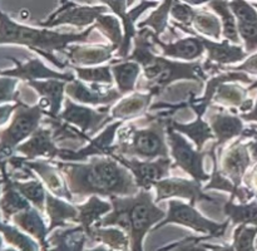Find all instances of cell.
Here are the masks:
<instances>
[{
	"mask_svg": "<svg viewBox=\"0 0 257 251\" xmlns=\"http://www.w3.org/2000/svg\"><path fill=\"white\" fill-rule=\"evenodd\" d=\"M40 213L42 212L35 207H29L14 215L13 220L22 230H24L25 232H28L39 241L42 251H49V242H48L47 238L49 235V231H48V227L45 226V222Z\"/></svg>",
	"mask_w": 257,
	"mask_h": 251,
	"instance_id": "31",
	"label": "cell"
},
{
	"mask_svg": "<svg viewBox=\"0 0 257 251\" xmlns=\"http://www.w3.org/2000/svg\"><path fill=\"white\" fill-rule=\"evenodd\" d=\"M205 245L210 248V251H236L233 245H223V246H218V245H211V243H206Z\"/></svg>",
	"mask_w": 257,
	"mask_h": 251,
	"instance_id": "53",
	"label": "cell"
},
{
	"mask_svg": "<svg viewBox=\"0 0 257 251\" xmlns=\"http://www.w3.org/2000/svg\"><path fill=\"white\" fill-rule=\"evenodd\" d=\"M211 9L215 10L218 15H220L221 24H222V38L228 40L232 44L240 45L241 38L238 35L237 30V22L233 15L232 10H231L230 4L226 0H212L208 3Z\"/></svg>",
	"mask_w": 257,
	"mask_h": 251,
	"instance_id": "37",
	"label": "cell"
},
{
	"mask_svg": "<svg viewBox=\"0 0 257 251\" xmlns=\"http://www.w3.org/2000/svg\"><path fill=\"white\" fill-rule=\"evenodd\" d=\"M4 251H15L14 248H8V250H4Z\"/></svg>",
	"mask_w": 257,
	"mask_h": 251,
	"instance_id": "56",
	"label": "cell"
},
{
	"mask_svg": "<svg viewBox=\"0 0 257 251\" xmlns=\"http://www.w3.org/2000/svg\"><path fill=\"white\" fill-rule=\"evenodd\" d=\"M68 68L74 72L75 77L82 82H87L89 84L99 85H112L114 82L112 70L109 65H94V67H77V65H69Z\"/></svg>",
	"mask_w": 257,
	"mask_h": 251,
	"instance_id": "39",
	"label": "cell"
},
{
	"mask_svg": "<svg viewBox=\"0 0 257 251\" xmlns=\"http://www.w3.org/2000/svg\"><path fill=\"white\" fill-rule=\"evenodd\" d=\"M223 212L232 225L257 226V200L245 203H235V198L225 201Z\"/></svg>",
	"mask_w": 257,
	"mask_h": 251,
	"instance_id": "36",
	"label": "cell"
},
{
	"mask_svg": "<svg viewBox=\"0 0 257 251\" xmlns=\"http://www.w3.org/2000/svg\"><path fill=\"white\" fill-rule=\"evenodd\" d=\"M243 183H245V187H247L248 190L256 193L257 197V163L253 165L250 172L246 173L245 178H243Z\"/></svg>",
	"mask_w": 257,
	"mask_h": 251,
	"instance_id": "49",
	"label": "cell"
},
{
	"mask_svg": "<svg viewBox=\"0 0 257 251\" xmlns=\"http://www.w3.org/2000/svg\"><path fill=\"white\" fill-rule=\"evenodd\" d=\"M17 103L12 123L9 127L0 131V157L12 156L18 146L40 127L43 115H45V109L39 102L34 105H29L19 99Z\"/></svg>",
	"mask_w": 257,
	"mask_h": 251,
	"instance_id": "6",
	"label": "cell"
},
{
	"mask_svg": "<svg viewBox=\"0 0 257 251\" xmlns=\"http://www.w3.org/2000/svg\"><path fill=\"white\" fill-rule=\"evenodd\" d=\"M257 226L238 225L233 231L232 245L236 251H256Z\"/></svg>",
	"mask_w": 257,
	"mask_h": 251,
	"instance_id": "43",
	"label": "cell"
},
{
	"mask_svg": "<svg viewBox=\"0 0 257 251\" xmlns=\"http://www.w3.org/2000/svg\"><path fill=\"white\" fill-rule=\"evenodd\" d=\"M156 187V203L171 198H183L190 201L191 205L196 206L198 202H210L220 205L222 198H216L210 193L203 191L202 183L196 180H188L183 177H166L158 181Z\"/></svg>",
	"mask_w": 257,
	"mask_h": 251,
	"instance_id": "10",
	"label": "cell"
},
{
	"mask_svg": "<svg viewBox=\"0 0 257 251\" xmlns=\"http://www.w3.org/2000/svg\"><path fill=\"white\" fill-rule=\"evenodd\" d=\"M182 2L187 3L188 5H202L205 3H211L212 0H182Z\"/></svg>",
	"mask_w": 257,
	"mask_h": 251,
	"instance_id": "54",
	"label": "cell"
},
{
	"mask_svg": "<svg viewBox=\"0 0 257 251\" xmlns=\"http://www.w3.org/2000/svg\"><path fill=\"white\" fill-rule=\"evenodd\" d=\"M218 161H220V167L218 168L222 172V175H225L235 185L236 188H238V190L242 188L243 178H245L248 168L253 165L245 138L238 137V140H236L228 147H226L223 153H221L220 157H218Z\"/></svg>",
	"mask_w": 257,
	"mask_h": 251,
	"instance_id": "13",
	"label": "cell"
},
{
	"mask_svg": "<svg viewBox=\"0 0 257 251\" xmlns=\"http://www.w3.org/2000/svg\"><path fill=\"white\" fill-rule=\"evenodd\" d=\"M248 93L250 89L237 84V82L222 83L216 89L212 102L222 105L223 108H228L231 112H235V108L240 109L241 105L247 99Z\"/></svg>",
	"mask_w": 257,
	"mask_h": 251,
	"instance_id": "35",
	"label": "cell"
},
{
	"mask_svg": "<svg viewBox=\"0 0 257 251\" xmlns=\"http://www.w3.org/2000/svg\"><path fill=\"white\" fill-rule=\"evenodd\" d=\"M88 238L92 241H98L103 245L108 246L114 251H130L131 241L127 232L119 227H103V226H93Z\"/></svg>",
	"mask_w": 257,
	"mask_h": 251,
	"instance_id": "34",
	"label": "cell"
},
{
	"mask_svg": "<svg viewBox=\"0 0 257 251\" xmlns=\"http://www.w3.org/2000/svg\"><path fill=\"white\" fill-rule=\"evenodd\" d=\"M0 231H3L8 242L17 246L20 251H38V243L33 241L29 236L24 235L13 226L0 223Z\"/></svg>",
	"mask_w": 257,
	"mask_h": 251,
	"instance_id": "45",
	"label": "cell"
},
{
	"mask_svg": "<svg viewBox=\"0 0 257 251\" xmlns=\"http://www.w3.org/2000/svg\"><path fill=\"white\" fill-rule=\"evenodd\" d=\"M166 124L192 141L198 151H203L208 141L215 140V135H213L210 123L203 119V117H196V119L190 123L177 122L173 119V117H167Z\"/></svg>",
	"mask_w": 257,
	"mask_h": 251,
	"instance_id": "28",
	"label": "cell"
},
{
	"mask_svg": "<svg viewBox=\"0 0 257 251\" xmlns=\"http://www.w3.org/2000/svg\"><path fill=\"white\" fill-rule=\"evenodd\" d=\"M107 12L104 5L99 7H84L74 3L64 2L63 7L54 14L50 15L45 22L39 23L43 28H54L58 25H74L77 28H85L92 25L102 14Z\"/></svg>",
	"mask_w": 257,
	"mask_h": 251,
	"instance_id": "14",
	"label": "cell"
},
{
	"mask_svg": "<svg viewBox=\"0 0 257 251\" xmlns=\"http://www.w3.org/2000/svg\"><path fill=\"white\" fill-rule=\"evenodd\" d=\"M200 38L205 45L206 52H207V59L205 60V63H202L206 73L216 69L225 70V68H227L228 65L242 63L248 57L245 48H242L241 45L232 44L226 39L218 43L202 37V35H200Z\"/></svg>",
	"mask_w": 257,
	"mask_h": 251,
	"instance_id": "16",
	"label": "cell"
},
{
	"mask_svg": "<svg viewBox=\"0 0 257 251\" xmlns=\"http://www.w3.org/2000/svg\"><path fill=\"white\" fill-rule=\"evenodd\" d=\"M248 151H250L251 158H252L253 163H257V135L253 136L250 141L247 142Z\"/></svg>",
	"mask_w": 257,
	"mask_h": 251,
	"instance_id": "52",
	"label": "cell"
},
{
	"mask_svg": "<svg viewBox=\"0 0 257 251\" xmlns=\"http://www.w3.org/2000/svg\"><path fill=\"white\" fill-rule=\"evenodd\" d=\"M123 124V120H113L103 128L102 132L94 136L87 145L78 150L60 148L58 160L67 162H87L89 158L95 156H110L118 131Z\"/></svg>",
	"mask_w": 257,
	"mask_h": 251,
	"instance_id": "11",
	"label": "cell"
},
{
	"mask_svg": "<svg viewBox=\"0 0 257 251\" xmlns=\"http://www.w3.org/2000/svg\"><path fill=\"white\" fill-rule=\"evenodd\" d=\"M15 64V68L8 70H0V75L4 77H13L17 79H23L25 82L30 80H43V79H60L65 82H72L75 79L74 72H58V70L48 68L39 58H33L28 62L23 63L13 57H8Z\"/></svg>",
	"mask_w": 257,
	"mask_h": 251,
	"instance_id": "18",
	"label": "cell"
},
{
	"mask_svg": "<svg viewBox=\"0 0 257 251\" xmlns=\"http://www.w3.org/2000/svg\"><path fill=\"white\" fill-rule=\"evenodd\" d=\"M40 95L39 104L45 109L47 117H58L64 104L67 83L60 79H43L27 82Z\"/></svg>",
	"mask_w": 257,
	"mask_h": 251,
	"instance_id": "25",
	"label": "cell"
},
{
	"mask_svg": "<svg viewBox=\"0 0 257 251\" xmlns=\"http://www.w3.org/2000/svg\"><path fill=\"white\" fill-rule=\"evenodd\" d=\"M58 118L77 127L80 132L89 136L90 138L97 136L99 130L114 120L110 117L109 105L95 109V108L87 107L85 104H79L69 97H65L64 105L58 114Z\"/></svg>",
	"mask_w": 257,
	"mask_h": 251,
	"instance_id": "9",
	"label": "cell"
},
{
	"mask_svg": "<svg viewBox=\"0 0 257 251\" xmlns=\"http://www.w3.org/2000/svg\"><path fill=\"white\" fill-rule=\"evenodd\" d=\"M88 236L80 225L58 228L48 238L49 251H84Z\"/></svg>",
	"mask_w": 257,
	"mask_h": 251,
	"instance_id": "30",
	"label": "cell"
},
{
	"mask_svg": "<svg viewBox=\"0 0 257 251\" xmlns=\"http://www.w3.org/2000/svg\"><path fill=\"white\" fill-rule=\"evenodd\" d=\"M95 25L80 33H59L49 28H33L13 22L0 10V44L24 45L49 60L55 67L64 69L68 63L55 57V52H64L70 44L90 42Z\"/></svg>",
	"mask_w": 257,
	"mask_h": 251,
	"instance_id": "4",
	"label": "cell"
},
{
	"mask_svg": "<svg viewBox=\"0 0 257 251\" xmlns=\"http://www.w3.org/2000/svg\"><path fill=\"white\" fill-rule=\"evenodd\" d=\"M173 2L175 0H166L165 3H162V5H160L156 12H153L147 19L138 24V28L140 29L141 28H151L158 37L163 34L166 28L168 27V14H170Z\"/></svg>",
	"mask_w": 257,
	"mask_h": 251,
	"instance_id": "42",
	"label": "cell"
},
{
	"mask_svg": "<svg viewBox=\"0 0 257 251\" xmlns=\"http://www.w3.org/2000/svg\"><path fill=\"white\" fill-rule=\"evenodd\" d=\"M7 163L0 162V168L3 171V182H4V195L0 200V208H2L4 217L9 220L12 216L32 207L29 201L15 188L13 180L5 168Z\"/></svg>",
	"mask_w": 257,
	"mask_h": 251,
	"instance_id": "32",
	"label": "cell"
},
{
	"mask_svg": "<svg viewBox=\"0 0 257 251\" xmlns=\"http://www.w3.org/2000/svg\"><path fill=\"white\" fill-rule=\"evenodd\" d=\"M175 25L178 27V29L188 33L191 37L182 38L173 43H163L162 40H160L158 35L153 33V42H155L157 49L161 50V55L171 58V59H181L187 60V62H195V60L200 59L206 52L200 35L195 30L180 24V23L176 22Z\"/></svg>",
	"mask_w": 257,
	"mask_h": 251,
	"instance_id": "15",
	"label": "cell"
},
{
	"mask_svg": "<svg viewBox=\"0 0 257 251\" xmlns=\"http://www.w3.org/2000/svg\"><path fill=\"white\" fill-rule=\"evenodd\" d=\"M117 48L110 43L90 45H69L62 54L68 59L69 65L77 67H94L110 62L113 54L117 52Z\"/></svg>",
	"mask_w": 257,
	"mask_h": 251,
	"instance_id": "21",
	"label": "cell"
},
{
	"mask_svg": "<svg viewBox=\"0 0 257 251\" xmlns=\"http://www.w3.org/2000/svg\"><path fill=\"white\" fill-rule=\"evenodd\" d=\"M15 188L34 206L40 212L45 211V202H47L48 190L44 187V183L33 176L32 180L17 181L13 180Z\"/></svg>",
	"mask_w": 257,
	"mask_h": 251,
	"instance_id": "38",
	"label": "cell"
},
{
	"mask_svg": "<svg viewBox=\"0 0 257 251\" xmlns=\"http://www.w3.org/2000/svg\"><path fill=\"white\" fill-rule=\"evenodd\" d=\"M167 126V124H166ZM167 142L170 156L173 158V168L178 167L198 182H207L210 173L205 170V158L210 153L208 150L198 151L186 136L167 126Z\"/></svg>",
	"mask_w": 257,
	"mask_h": 251,
	"instance_id": "8",
	"label": "cell"
},
{
	"mask_svg": "<svg viewBox=\"0 0 257 251\" xmlns=\"http://www.w3.org/2000/svg\"><path fill=\"white\" fill-rule=\"evenodd\" d=\"M211 238L210 236H202V237H196V236H187L180 241H176L173 243L162 246L157 248V251H210V248L205 245L203 241Z\"/></svg>",
	"mask_w": 257,
	"mask_h": 251,
	"instance_id": "44",
	"label": "cell"
},
{
	"mask_svg": "<svg viewBox=\"0 0 257 251\" xmlns=\"http://www.w3.org/2000/svg\"><path fill=\"white\" fill-rule=\"evenodd\" d=\"M228 82H241L245 83V84H252L255 80L248 77L247 73L237 72V70H226L225 73H221V74L210 78L206 83L202 97H191L187 100V105L196 113V117H203L206 114L218 85Z\"/></svg>",
	"mask_w": 257,
	"mask_h": 251,
	"instance_id": "24",
	"label": "cell"
},
{
	"mask_svg": "<svg viewBox=\"0 0 257 251\" xmlns=\"http://www.w3.org/2000/svg\"><path fill=\"white\" fill-rule=\"evenodd\" d=\"M230 8L237 22V30L247 54L257 52V9L246 0H231Z\"/></svg>",
	"mask_w": 257,
	"mask_h": 251,
	"instance_id": "20",
	"label": "cell"
},
{
	"mask_svg": "<svg viewBox=\"0 0 257 251\" xmlns=\"http://www.w3.org/2000/svg\"><path fill=\"white\" fill-rule=\"evenodd\" d=\"M17 105L18 103H14V104L0 105V126L5 124V123L10 119L12 114H14L15 109H17Z\"/></svg>",
	"mask_w": 257,
	"mask_h": 251,
	"instance_id": "50",
	"label": "cell"
},
{
	"mask_svg": "<svg viewBox=\"0 0 257 251\" xmlns=\"http://www.w3.org/2000/svg\"><path fill=\"white\" fill-rule=\"evenodd\" d=\"M65 94L79 104L93 105V107L112 105L123 97L117 88L103 89V88H99V84H90V87H88L78 78L67 83Z\"/></svg>",
	"mask_w": 257,
	"mask_h": 251,
	"instance_id": "19",
	"label": "cell"
},
{
	"mask_svg": "<svg viewBox=\"0 0 257 251\" xmlns=\"http://www.w3.org/2000/svg\"><path fill=\"white\" fill-rule=\"evenodd\" d=\"M226 70H237V72L247 73V74L251 75H257V52L246 58L237 67L227 68Z\"/></svg>",
	"mask_w": 257,
	"mask_h": 251,
	"instance_id": "48",
	"label": "cell"
},
{
	"mask_svg": "<svg viewBox=\"0 0 257 251\" xmlns=\"http://www.w3.org/2000/svg\"><path fill=\"white\" fill-rule=\"evenodd\" d=\"M45 211L49 217V233L54 228L68 227L69 223H75L78 217L77 205H73L69 201L54 196L48 191L47 202H45Z\"/></svg>",
	"mask_w": 257,
	"mask_h": 251,
	"instance_id": "27",
	"label": "cell"
},
{
	"mask_svg": "<svg viewBox=\"0 0 257 251\" xmlns=\"http://www.w3.org/2000/svg\"><path fill=\"white\" fill-rule=\"evenodd\" d=\"M240 117L242 118L243 122H247V123L256 122L257 123V98H256V102H255V104H253L252 109L247 113H240Z\"/></svg>",
	"mask_w": 257,
	"mask_h": 251,
	"instance_id": "51",
	"label": "cell"
},
{
	"mask_svg": "<svg viewBox=\"0 0 257 251\" xmlns=\"http://www.w3.org/2000/svg\"><path fill=\"white\" fill-rule=\"evenodd\" d=\"M192 27L195 28V32L202 37L218 40L222 35L221 20L216 15L205 12V10H197L195 18H193Z\"/></svg>",
	"mask_w": 257,
	"mask_h": 251,
	"instance_id": "40",
	"label": "cell"
},
{
	"mask_svg": "<svg viewBox=\"0 0 257 251\" xmlns=\"http://www.w3.org/2000/svg\"><path fill=\"white\" fill-rule=\"evenodd\" d=\"M95 29L99 30L112 45L119 49L123 43V32L119 19L114 15L102 14L95 20ZM118 52V50H117Z\"/></svg>",
	"mask_w": 257,
	"mask_h": 251,
	"instance_id": "41",
	"label": "cell"
},
{
	"mask_svg": "<svg viewBox=\"0 0 257 251\" xmlns=\"http://www.w3.org/2000/svg\"><path fill=\"white\" fill-rule=\"evenodd\" d=\"M167 117L170 115L163 110L156 115H147L145 127H137L135 123L124 128L120 127L117 141L112 147V155L147 161L170 157L166 126Z\"/></svg>",
	"mask_w": 257,
	"mask_h": 251,
	"instance_id": "5",
	"label": "cell"
},
{
	"mask_svg": "<svg viewBox=\"0 0 257 251\" xmlns=\"http://www.w3.org/2000/svg\"><path fill=\"white\" fill-rule=\"evenodd\" d=\"M49 161L60 171L74 201L93 195L110 198L140 192L131 171L113 156H95L87 162Z\"/></svg>",
	"mask_w": 257,
	"mask_h": 251,
	"instance_id": "1",
	"label": "cell"
},
{
	"mask_svg": "<svg viewBox=\"0 0 257 251\" xmlns=\"http://www.w3.org/2000/svg\"><path fill=\"white\" fill-rule=\"evenodd\" d=\"M153 30L141 28L133 39V50L124 60H133L141 65L146 84L145 92L158 95L170 84L177 80H196L200 84L207 80V73L200 60L177 62L171 58L156 54Z\"/></svg>",
	"mask_w": 257,
	"mask_h": 251,
	"instance_id": "2",
	"label": "cell"
},
{
	"mask_svg": "<svg viewBox=\"0 0 257 251\" xmlns=\"http://www.w3.org/2000/svg\"><path fill=\"white\" fill-rule=\"evenodd\" d=\"M153 97L155 95L148 92H133L131 94L123 95L110 108V117L114 120L123 122L141 117L151 108L150 105Z\"/></svg>",
	"mask_w": 257,
	"mask_h": 251,
	"instance_id": "26",
	"label": "cell"
},
{
	"mask_svg": "<svg viewBox=\"0 0 257 251\" xmlns=\"http://www.w3.org/2000/svg\"><path fill=\"white\" fill-rule=\"evenodd\" d=\"M112 156L131 171L140 190L151 191V187H155L158 181L170 177V172L173 168V162L171 157H161L157 160L147 161L128 158L119 155Z\"/></svg>",
	"mask_w": 257,
	"mask_h": 251,
	"instance_id": "12",
	"label": "cell"
},
{
	"mask_svg": "<svg viewBox=\"0 0 257 251\" xmlns=\"http://www.w3.org/2000/svg\"><path fill=\"white\" fill-rule=\"evenodd\" d=\"M113 208L94 226H117L125 231L131 241V251H143L146 235L167 215L157 206L152 192L140 190L133 196H114L109 198Z\"/></svg>",
	"mask_w": 257,
	"mask_h": 251,
	"instance_id": "3",
	"label": "cell"
},
{
	"mask_svg": "<svg viewBox=\"0 0 257 251\" xmlns=\"http://www.w3.org/2000/svg\"><path fill=\"white\" fill-rule=\"evenodd\" d=\"M170 13L176 22L182 25H186V27H191L197 10L193 9L188 4H182V3L175 0Z\"/></svg>",
	"mask_w": 257,
	"mask_h": 251,
	"instance_id": "47",
	"label": "cell"
},
{
	"mask_svg": "<svg viewBox=\"0 0 257 251\" xmlns=\"http://www.w3.org/2000/svg\"><path fill=\"white\" fill-rule=\"evenodd\" d=\"M78 208V217L75 220L77 225H80L83 227V230L85 231L87 236L89 235L90 230H92L93 226L100 221V218L103 216L107 215L108 212H110L113 208L110 201L103 200L100 198V196L93 195L89 196L87 201L84 203H80L77 205Z\"/></svg>",
	"mask_w": 257,
	"mask_h": 251,
	"instance_id": "29",
	"label": "cell"
},
{
	"mask_svg": "<svg viewBox=\"0 0 257 251\" xmlns=\"http://www.w3.org/2000/svg\"><path fill=\"white\" fill-rule=\"evenodd\" d=\"M84 251H114V250H112V248H109L108 246H105V245H99V246H97V247L88 248V250H84Z\"/></svg>",
	"mask_w": 257,
	"mask_h": 251,
	"instance_id": "55",
	"label": "cell"
},
{
	"mask_svg": "<svg viewBox=\"0 0 257 251\" xmlns=\"http://www.w3.org/2000/svg\"><path fill=\"white\" fill-rule=\"evenodd\" d=\"M109 63L117 89L119 90L120 94L127 95L136 92L140 74L142 72L141 65L133 60H120V62L110 60Z\"/></svg>",
	"mask_w": 257,
	"mask_h": 251,
	"instance_id": "33",
	"label": "cell"
},
{
	"mask_svg": "<svg viewBox=\"0 0 257 251\" xmlns=\"http://www.w3.org/2000/svg\"><path fill=\"white\" fill-rule=\"evenodd\" d=\"M18 79L13 77H0V104L17 103L20 99V90L17 89Z\"/></svg>",
	"mask_w": 257,
	"mask_h": 251,
	"instance_id": "46",
	"label": "cell"
},
{
	"mask_svg": "<svg viewBox=\"0 0 257 251\" xmlns=\"http://www.w3.org/2000/svg\"><path fill=\"white\" fill-rule=\"evenodd\" d=\"M210 114L207 122L210 123L212 132L215 135L216 142L213 143L216 148L222 150L225 145L235 140L236 137H241L245 131V122L240 114L235 112H227L225 108L218 109L216 105H210Z\"/></svg>",
	"mask_w": 257,
	"mask_h": 251,
	"instance_id": "17",
	"label": "cell"
},
{
	"mask_svg": "<svg viewBox=\"0 0 257 251\" xmlns=\"http://www.w3.org/2000/svg\"><path fill=\"white\" fill-rule=\"evenodd\" d=\"M18 153L24 156V160H55L60 147L55 143L50 127H39L25 142L17 147Z\"/></svg>",
	"mask_w": 257,
	"mask_h": 251,
	"instance_id": "22",
	"label": "cell"
},
{
	"mask_svg": "<svg viewBox=\"0 0 257 251\" xmlns=\"http://www.w3.org/2000/svg\"><path fill=\"white\" fill-rule=\"evenodd\" d=\"M23 163L32 172H34L35 175L42 178V182L44 183L45 188L50 193H53L57 197L64 198V200L69 201V202H74V198H73L70 191L68 190L64 177H63L60 171L55 167V165L52 161L42 160V158L40 160L28 161L23 158Z\"/></svg>",
	"mask_w": 257,
	"mask_h": 251,
	"instance_id": "23",
	"label": "cell"
},
{
	"mask_svg": "<svg viewBox=\"0 0 257 251\" xmlns=\"http://www.w3.org/2000/svg\"><path fill=\"white\" fill-rule=\"evenodd\" d=\"M168 211L166 217L161 222H158L152 231H158L163 226L168 223H176V225L186 226L188 228H192L196 232L206 233L211 238L223 237L230 226V220L225 221L222 223L215 222L210 218L205 217L200 211L190 202H183L177 198H171L168 200Z\"/></svg>",
	"mask_w": 257,
	"mask_h": 251,
	"instance_id": "7",
	"label": "cell"
}]
</instances>
